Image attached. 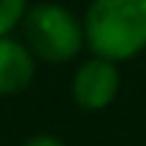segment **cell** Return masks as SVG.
Segmentation results:
<instances>
[{
    "instance_id": "cell-1",
    "label": "cell",
    "mask_w": 146,
    "mask_h": 146,
    "mask_svg": "<svg viewBox=\"0 0 146 146\" xmlns=\"http://www.w3.org/2000/svg\"><path fill=\"white\" fill-rule=\"evenodd\" d=\"M87 48L113 63L146 51V0H92L87 15Z\"/></svg>"
},
{
    "instance_id": "cell-2",
    "label": "cell",
    "mask_w": 146,
    "mask_h": 146,
    "mask_svg": "<svg viewBox=\"0 0 146 146\" xmlns=\"http://www.w3.org/2000/svg\"><path fill=\"white\" fill-rule=\"evenodd\" d=\"M24 42L42 63H69L87 48V30L66 6L45 0L27 9L21 21Z\"/></svg>"
},
{
    "instance_id": "cell-3",
    "label": "cell",
    "mask_w": 146,
    "mask_h": 146,
    "mask_svg": "<svg viewBox=\"0 0 146 146\" xmlns=\"http://www.w3.org/2000/svg\"><path fill=\"white\" fill-rule=\"evenodd\" d=\"M116 96H119V63L92 54L78 66L72 78V98L81 110L87 113L108 110L116 102Z\"/></svg>"
},
{
    "instance_id": "cell-4",
    "label": "cell",
    "mask_w": 146,
    "mask_h": 146,
    "mask_svg": "<svg viewBox=\"0 0 146 146\" xmlns=\"http://www.w3.org/2000/svg\"><path fill=\"white\" fill-rule=\"evenodd\" d=\"M39 57L15 36H0V96H18L33 84Z\"/></svg>"
},
{
    "instance_id": "cell-5",
    "label": "cell",
    "mask_w": 146,
    "mask_h": 146,
    "mask_svg": "<svg viewBox=\"0 0 146 146\" xmlns=\"http://www.w3.org/2000/svg\"><path fill=\"white\" fill-rule=\"evenodd\" d=\"M27 9V0H0V36H9L15 27H21Z\"/></svg>"
},
{
    "instance_id": "cell-6",
    "label": "cell",
    "mask_w": 146,
    "mask_h": 146,
    "mask_svg": "<svg viewBox=\"0 0 146 146\" xmlns=\"http://www.w3.org/2000/svg\"><path fill=\"white\" fill-rule=\"evenodd\" d=\"M24 146H66V140H60L57 134H33L30 140H24Z\"/></svg>"
}]
</instances>
